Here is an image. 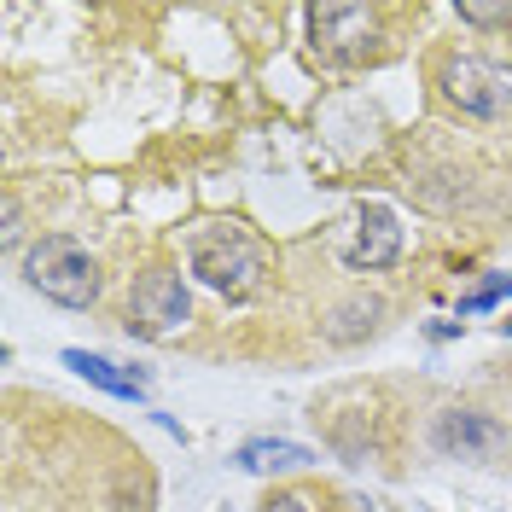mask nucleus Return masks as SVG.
Masks as SVG:
<instances>
[{
	"label": "nucleus",
	"instance_id": "8",
	"mask_svg": "<svg viewBox=\"0 0 512 512\" xmlns=\"http://www.w3.org/2000/svg\"><path fill=\"white\" fill-rule=\"evenodd\" d=\"M64 367H70L76 379L123 396V402H140V396H146V379H140V373H123L117 361H105V355H94V350H64Z\"/></svg>",
	"mask_w": 512,
	"mask_h": 512
},
{
	"label": "nucleus",
	"instance_id": "13",
	"mask_svg": "<svg viewBox=\"0 0 512 512\" xmlns=\"http://www.w3.org/2000/svg\"><path fill=\"white\" fill-rule=\"evenodd\" d=\"M262 512H309V501L286 489V495H268V507H262Z\"/></svg>",
	"mask_w": 512,
	"mask_h": 512
},
{
	"label": "nucleus",
	"instance_id": "12",
	"mask_svg": "<svg viewBox=\"0 0 512 512\" xmlns=\"http://www.w3.org/2000/svg\"><path fill=\"white\" fill-rule=\"evenodd\" d=\"M460 18H466V24H478V30H489V24H507L512 6H478V0H460Z\"/></svg>",
	"mask_w": 512,
	"mask_h": 512
},
{
	"label": "nucleus",
	"instance_id": "10",
	"mask_svg": "<svg viewBox=\"0 0 512 512\" xmlns=\"http://www.w3.org/2000/svg\"><path fill=\"white\" fill-rule=\"evenodd\" d=\"M379 315H384L379 297H355V303H344V309L332 315V326H326V332H332L338 344H350V338H361V332H373V326H379Z\"/></svg>",
	"mask_w": 512,
	"mask_h": 512
},
{
	"label": "nucleus",
	"instance_id": "6",
	"mask_svg": "<svg viewBox=\"0 0 512 512\" xmlns=\"http://www.w3.org/2000/svg\"><path fill=\"white\" fill-rule=\"evenodd\" d=\"M402 256V227H396V216L384 210V204H367L361 216H355V233L350 245H344V262L350 268H367V274H379V268H390Z\"/></svg>",
	"mask_w": 512,
	"mask_h": 512
},
{
	"label": "nucleus",
	"instance_id": "14",
	"mask_svg": "<svg viewBox=\"0 0 512 512\" xmlns=\"http://www.w3.org/2000/svg\"><path fill=\"white\" fill-rule=\"evenodd\" d=\"M501 332H507V338H512V320H501Z\"/></svg>",
	"mask_w": 512,
	"mask_h": 512
},
{
	"label": "nucleus",
	"instance_id": "2",
	"mask_svg": "<svg viewBox=\"0 0 512 512\" xmlns=\"http://www.w3.org/2000/svg\"><path fill=\"white\" fill-rule=\"evenodd\" d=\"M187 256H192V274L210 291H222V297H251L262 286V251L239 227H198Z\"/></svg>",
	"mask_w": 512,
	"mask_h": 512
},
{
	"label": "nucleus",
	"instance_id": "9",
	"mask_svg": "<svg viewBox=\"0 0 512 512\" xmlns=\"http://www.w3.org/2000/svg\"><path fill=\"white\" fill-rule=\"evenodd\" d=\"M239 472H291V466H315V454L303 443H280V437H256L233 454Z\"/></svg>",
	"mask_w": 512,
	"mask_h": 512
},
{
	"label": "nucleus",
	"instance_id": "7",
	"mask_svg": "<svg viewBox=\"0 0 512 512\" xmlns=\"http://www.w3.org/2000/svg\"><path fill=\"white\" fill-rule=\"evenodd\" d=\"M507 443V431L489 414H472V408H454V414L437 419V448L443 454H495Z\"/></svg>",
	"mask_w": 512,
	"mask_h": 512
},
{
	"label": "nucleus",
	"instance_id": "5",
	"mask_svg": "<svg viewBox=\"0 0 512 512\" xmlns=\"http://www.w3.org/2000/svg\"><path fill=\"white\" fill-rule=\"evenodd\" d=\"M379 30V12L373 6H350V0H320L309 6V35L315 47H326L332 59H355Z\"/></svg>",
	"mask_w": 512,
	"mask_h": 512
},
{
	"label": "nucleus",
	"instance_id": "1",
	"mask_svg": "<svg viewBox=\"0 0 512 512\" xmlns=\"http://www.w3.org/2000/svg\"><path fill=\"white\" fill-rule=\"evenodd\" d=\"M24 280L59 309H88L99 297V262L70 233H41L24 251Z\"/></svg>",
	"mask_w": 512,
	"mask_h": 512
},
{
	"label": "nucleus",
	"instance_id": "4",
	"mask_svg": "<svg viewBox=\"0 0 512 512\" xmlns=\"http://www.w3.org/2000/svg\"><path fill=\"white\" fill-rule=\"evenodd\" d=\"M192 320V291L181 286V274H146L134 297H128V332H140V338H169V332H181Z\"/></svg>",
	"mask_w": 512,
	"mask_h": 512
},
{
	"label": "nucleus",
	"instance_id": "11",
	"mask_svg": "<svg viewBox=\"0 0 512 512\" xmlns=\"http://www.w3.org/2000/svg\"><path fill=\"white\" fill-rule=\"evenodd\" d=\"M501 297H512V274H489L483 286H472L460 297V315H483V309H495Z\"/></svg>",
	"mask_w": 512,
	"mask_h": 512
},
{
	"label": "nucleus",
	"instance_id": "3",
	"mask_svg": "<svg viewBox=\"0 0 512 512\" xmlns=\"http://www.w3.org/2000/svg\"><path fill=\"white\" fill-rule=\"evenodd\" d=\"M437 82H443V99L448 105H460L466 117H501L512 105V76L501 64L478 59V53H448L443 70H437Z\"/></svg>",
	"mask_w": 512,
	"mask_h": 512
}]
</instances>
